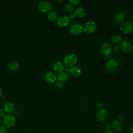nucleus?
Returning a JSON list of instances; mask_svg holds the SVG:
<instances>
[{
  "instance_id": "39448f33",
  "label": "nucleus",
  "mask_w": 133,
  "mask_h": 133,
  "mask_svg": "<svg viewBox=\"0 0 133 133\" xmlns=\"http://www.w3.org/2000/svg\"><path fill=\"white\" fill-rule=\"evenodd\" d=\"M83 30V25L79 23H75L71 25L69 29L70 33L73 35H77L81 33Z\"/></svg>"
},
{
  "instance_id": "4468645a",
  "label": "nucleus",
  "mask_w": 133,
  "mask_h": 133,
  "mask_svg": "<svg viewBox=\"0 0 133 133\" xmlns=\"http://www.w3.org/2000/svg\"><path fill=\"white\" fill-rule=\"evenodd\" d=\"M52 69L58 73L62 72L64 69V64L60 61L55 62L52 64Z\"/></svg>"
},
{
  "instance_id": "f704fd0d",
  "label": "nucleus",
  "mask_w": 133,
  "mask_h": 133,
  "mask_svg": "<svg viewBox=\"0 0 133 133\" xmlns=\"http://www.w3.org/2000/svg\"><path fill=\"white\" fill-rule=\"evenodd\" d=\"M65 72H68V73L70 72V69H69V68H68V67L65 69Z\"/></svg>"
},
{
  "instance_id": "4be33fe9",
  "label": "nucleus",
  "mask_w": 133,
  "mask_h": 133,
  "mask_svg": "<svg viewBox=\"0 0 133 133\" xmlns=\"http://www.w3.org/2000/svg\"><path fill=\"white\" fill-rule=\"evenodd\" d=\"M122 39L121 36L118 35H114L111 38V41L115 44L119 43L121 42H122Z\"/></svg>"
},
{
  "instance_id": "aec40b11",
  "label": "nucleus",
  "mask_w": 133,
  "mask_h": 133,
  "mask_svg": "<svg viewBox=\"0 0 133 133\" xmlns=\"http://www.w3.org/2000/svg\"><path fill=\"white\" fill-rule=\"evenodd\" d=\"M57 17V13L55 11L52 10H51L50 11H49L48 12L47 16L48 20L49 21H55Z\"/></svg>"
},
{
  "instance_id": "2eb2a0df",
  "label": "nucleus",
  "mask_w": 133,
  "mask_h": 133,
  "mask_svg": "<svg viewBox=\"0 0 133 133\" xmlns=\"http://www.w3.org/2000/svg\"><path fill=\"white\" fill-rule=\"evenodd\" d=\"M4 110L5 112L11 113L14 111L15 110V106L13 103L11 102H7L5 103L4 106Z\"/></svg>"
},
{
  "instance_id": "cd10ccee",
  "label": "nucleus",
  "mask_w": 133,
  "mask_h": 133,
  "mask_svg": "<svg viewBox=\"0 0 133 133\" xmlns=\"http://www.w3.org/2000/svg\"><path fill=\"white\" fill-rule=\"evenodd\" d=\"M6 115L5 111L3 109H0V118H4V117Z\"/></svg>"
},
{
  "instance_id": "dca6fc26",
  "label": "nucleus",
  "mask_w": 133,
  "mask_h": 133,
  "mask_svg": "<svg viewBox=\"0 0 133 133\" xmlns=\"http://www.w3.org/2000/svg\"><path fill=\"white\" fill-rule=\"evenodd\" d=\"M70 73L73 76L78 77L81 74L82 71L79 67L74 66L70 69Z\"/></svg>"
},
{
  "instance_id": "c9c22d12",
  "label": "nucleus",
  "mask_w": 133,
  "mask_h": 133,
  "mask_svg": "<svg viewBox=\"0 0 133 133\" xmlns=\"http://www.w3.org/2000/svg\"><path fill=\"white\" fill-rule=\"evenodd\" d=\"M2 94H3V90L1 87H0V97H1V96L2 95Z\"/></svg>"
},
{
  "instance_id": "ddd939ff",
  "label": "nucleus",
  "mask_w": 133,
  "mask_h": 133,
  "mask_svg": "<svg viewBox=\"0 0 133 133\" xmlns=\"http://www.w3.org/2000/svg\"><path fill=\"white\" fill-rule=\"evenodd\" d=\"M111 127L112 128V131L114 132H119L122 129V125L121 122L118 120H115L113 122Z\"/></svg>"
},
{
  "instance_id": "5701e85b",
  "label": "nucleus",
  "mask_w": 133,
  "mask_h": 133,
  "mask_svg": "<svg viewBox=\"0 0 133 133\" xmlns=\"http://www.w3.org/2000/svg\"><path fill=\"white\" fill-rule=\"evenodd\" d=\"M73 5L71 3H67L64 7V10L66 12H71L73 10Z\"/></svg>"
},
{
  "instance_id": "7c9ffc66",
  "label": "nucleus",
  "mask_w": 133,
  "mask_h": 133,
  "mask_svg": "<svg viewBox=\"0 0 133 133\" xmlns=\"http://www.w3.org/2000/svg\"><path fill=\"white\" fill-rule=\"evenodd\" d=\"M117 119H118V121L121 122L122 121H123L124 118V115H123V114H119L117 115Z\"/></svg>"
},
{
  "instance_id": "9b49d317",
  "label": "nucleus",
  "mask_w": 133,
  "mask_h": 133,
  "mask_svg": "<svg viewBox=\"0 0 133 133\" xmlns=\"http://www.w3.org/2000/svg\"><path fill=\"white\" fill-rule=\"evenodd\" d=\"M108 117L107 111L104 108L99 109L96 113V118L100 121L102 122L107 119Z\"/></svg>"
},
{
  "instance_id": "6e6552de",
  "label": "nucleus",
  "mask_w": 133,
  "mask_h": 133,
  "mask_svg": "<svg viewBox=\"0 0 133 133\" xmlns=\"http://www.w3.org/2000/svg\"><path fill=\"white\" fill-rule=\"evenodd\" d=\"M112 51V47L111 45L108 43H104L101 45L100 47L101 54L104 56H109Z\"/></svg>"
},
{
  "instance_id": "2f4dec72",
  "label": "nucleus",
  "mask_w": 133,
  "mask_h": 133,
  "mask_svg": "<svg viewBox=\"0 0 133 133\" xmlns=\"http://www.w3.org/2000/svg\"><path fill=\"white\" fill-rule=\"evenodd\" d=\"M128 131L129 133H133V125L130 126L128 127Z\"/></svg>"
},
{
  "instance_id": "f3484780",
  "label": "nucleus",
  "mask_w": 133,
  "mask_h": 133,
  "mask_svg": "<svg viewBox=\"0 0 133 133\" xmlns=\"http://www.w3.org/2000/svg\"><path fill=\"white\" fill-rule=\"evenodd\" d=\"M74 14L76 16V17L82 18L85 16L86 14V10L83 7H78L75 9Z\"/></svg>"
},
{
  "instance_id": "e433bc0d",
  "label": "nucleus",
  "mask_w": 133,
  "mask_h": 133,
  "mask_svg": "<svg viewBox=\"0 0 133 133\" xmlns=\"http://www.w3.org/2000/svg\"><path fill=\"white\" fill-rule=\"evenodd\" d=\"M57 1V2H60V3L63 2V1Z\"/></svg>"
},
{
  "instance_id": "f257e3e1",
  "label": "nucleus",
  "mask_w": 133,
  "mask_h": 133,
  "mask_svg": "<svg viewBox=\"0 0 133 133\" xmlns=\"http://www.w3.org/2000/svg\"><path fill=\"white\" fill-rule=\"evenodd\" d=\"M77 61V57L73 54L67 55L64 57L63 59L64 63L68 68H72L74 66Z\"/></svg>"
},
{
  "instance_id": "a211bd4d",
  "label": "nucleus",
  "mask_w": 133,
  "mask_h": 133,
  "mask_svg": "<svg viewBox=\"0 0 133 133\" xmlns=\"http://www.w3.org/2000/svg\"><path fill=\"white\" fill-rule=\"evenodd\" d=\"M19 67V64L17 61H11L8 64V68L11 71H16Z\"/></svg>"
},
{
  "instance_id": "423d86ee",
  "label": "nucleus",
  "mask_w": 133,
  "mask_h": 133,
  "mask_svg": "<svg viewBox=\"0 0 133 133\" xmlns=\"http://www.w3.org/2000/svg\"><path fill=\"white\" fill-rule=\"evenodd\" d=\"M37 7L38 9L42 12L50 11L52 10V6L51 4L47 1H43L41 2L38 4Z\"/></svg>"
},
{
  "instance_id": "4c0bfd02",
  "label": "nucleus",
  "mask_w": 133,
  "mask_h": 133,
  "mask_svg": "<svg viewBox=\"0 0 133 133\" xmlns=\"http://www.w3.org/2000/svg\"><path fill=\"white\" fill-rule=\"evenodd\" d=\"M132 26H133V20H132Z\"/></svg>"
},
{
  "instance_id": "393cba45",
  "label": "nucleus",
  "mask_w": 133,
  "mask_h": 133,
  "mask_svg": "<svg viewBox=\"0 0 133 133\" xmlns=\"http://www.w3.org/2000/svg\"><path fill=\"white\" fill-rule=\"evenodd\" d=\"M69 2L72 5H77L81 3L82 1L81 0H70L69 1Z\"/></svg>"
},
{
  "instance_id": "bb28decb",
  "label": "nucleus",
  "mask_w": 133,
  "mask_h": 133,
  "mask_svg": "<svg viewBox=\"0 0 133 133\" xmlns=\"http://www.w3.org/2000/svg\"><path fill=\"white\" fill-rule=\"evenodd\" d=\"M0 133H8L6 128L3 126H0Z\"/></svg>"
},
{
  "instance_id": "b1692460",
  "label": "nucleus",
  "mask_w": 133,
  "mask_h": 133,
  "mask_svg": "<svg viewBox=\"0 0 133 133\" xmlns=\"http://www.w3.org/2000/svg\"><path fill=\"white\" fill-rule=\"evenodd\" d=\"M55 86H56V87L57 89H63V88H64V87H65V84H64L63 82L58 81L56 83V84H55Z\"/></svg>"
},
{
  "instance_id": "7ed1b4c3",
  "label": "nucleus",
  "mask_w": 133,
  "mask_h": 133,
  "mask_svg": "<svg viewBox=\"0 0 133 133\" xmlns=\"http://www.w3.org/2000/svg\"><path fill=\"white\" fill-rule=\"evenodd\" d=\"M97 27V23L94 21H87L83 26V30L87 34H91L95 31Z\"/></svg>"
},
{
  "instance_id": "6ab92c4d",
  "label": "nucleus",
  "mask_w": 133,
  "mask_h": 133,
  "mask_svg": "<svg viewBox=\"0 0 133 133\" xmlns=\"http://www.w3.org/2000/svg\"><path fill=\"white\" fill-rule=\"evenodd\" d=\"M57 78L58 80V81L63 83V82H66L68 80V75L66 72H62L61 73H59L58 74Z\"/></svg>"
},
{
  "instance_id": "20e7f679",
  "label": "nucleus",
  "mask_w": 133,
  "mask_h": 133,
  "mask_svg": "<svg viewBox=\"0 0 133 133\" xmlns=\"http://www.w3.org/2000/svg\"><path fill=\"white\" fill-rule=\"evenodd\" d=\"M121 50L126 53H129L133 50V45L126 38L122 41L120 45Z\"/></svg>"
},
{
  "instance_id": "f8f14e48",
  "label": "nucleus",
  "mask_w": 133,
  "mask_h": 133,
  "mask_svg": "<svg viewBox=\"0 0 133 133\" xmlns=\"http://www.w3.org/2000/svg\"><path fill=\"white\" fill-rule=\"evenodd\" d=\"M117 66V62L114 59H110L109 60L105 65L106 69L110 72L114 71Z\"/></svg>"
},
{
  "instance_id": "a878e982",
  "label": "nucleus",
  "mask_w": 133,
  "mask_h": 133,
  "mask_svg": "<svg viewBox=\"0 0 133 133\" xmlns=\"http://www.w3.org/2000/svg\"><path fill=\"white\" fill-rule=\"evenodd\" d=\"M112 50H113V51L116 52H119L121 51V49L120 46H118V45H115L112 48Z\"/></svg>"
},
{
  "instance_id": "c756f323",
  "label": "nucleus",
  "mask_w": 133,
  "mask_h": 133,
  "mask_svg": "<svg viewBox=\"0 0 133 133\" xmlns=\"http://www.w3.org/2000/svg\"><path fill=\"white\" fill-rule=\"evenodd\" d=\"M68 17H69V18L70 19H74L76 18V16H75L74 12V13L72 12V13H70V14H69Z\"/></svg>"
},
{
  "instance_id": "473e14b6",
  "label": "nucleus",
  "mask_w": 133,
  "mask_h": 133,
  "mask_svg": "<svg viewBox=\"0 0 133 133\" xmlns=\"http://www.w3.org/2000/svg\"><path fill=\"white\" fill-rule=\"evenodd\" d=\"M105 128L108 130L110 129V128H111V125L109 124H107L105 125Z\"/></svg>"
},
{
  "instance_id": "412c9836",
  "label": "nucleus",
  "mask_w": 133,
  "mask_h": 133,
  "mask_svg": "<svg viewBox=\"0 0 133 133\" xmlns=\"http://www.w3.org/2000/svg\"><path fill=\"white\" fill-rule=\"evenodd\" d=\"M125 18V15H124V14L123 13H119L117 14L114 18V20L115 21V22H116L117 23H122L123 22V21H124Z\"/></svg>"
},
{
  "instance_id": "9d476101",
  "label": "nucleus",
  "mask_w": 133,
  "mask_h": 133,
  "mask_svg": "<svg viewBox=\"0 0 133 133\" xmlns=\"http://www.w3.org/2000/svg\"><path fill=\"white\" fill-rule=\"evenodd\" d=\"M44 81L50 84L54 83L57 79V76L56 74L51 71H49L46 72L44 75Z\"/></svg>"
},
{
  "instance_id": "c85d7f7f",
  "label": "nucleus",
  "mask_w": 133,
  "mask_h": 133,
  "mask_svg": "<svg viewBox=\"0 0 133 133\" xmlns=\"http://www.w3.org/2000/svg\"><path fill=\"white\" fill-rule=\"evenodd\" d=\"M103 104H102V103L100 101H98L96 102V107L97 108H99V109H100L101 108V107H102Z\"/></svg>"
},
{
  "instance_id": "1a4fd4ad",
  "label": "nucleus",
  "mask_w": 133,
  "mask_h": 133,
  "mask_svg": "<svg viewBox=\"0 0 133 133\" xmlns=\"http://www.w3.org/2000/svg\"><path fill=\"white\" fill-rule=\"evenodd\" d=\"M119 29L123 33L128 34L131 33L133 30L132 24L129 22H126L122 23L119 26Z\"/></svg>"
},
{
  "instance_id": "72a5a7b5",
  "label": "nucleus",
  "mask_w": 133,
  "mask_h": 133,
  "mask_svg": "<svg viewBox=\"0 0 133 133\" xmlns=\"http://www.w3.org/2000/svg\"><path fill=\"white\" fill-rule=\"evenodd\" d=\"M104 133H114V132L112 130H111L110 129H108V130H106Z\"/></svg>"
},
{
  "instance_id": "0eeeda50",
  "label": "nucleus",
  "mask_w": 133,
  "mask_h": 133,
  "mask_svg": "<svg viewBox=\"0 0 133 133\" xmlns=\"http://www.w3.org/2000/svg\"><path fill=\"white\" fill-rule=\"evenodd\" d=\"M70 23V19L67 16H61L57 20V24L60 27H65Z\"/></svg>"
},
{
  "instance_id": "f03ea898",
  "label": "nucleus",
  "mask_w": 133,
  "mask_h": 133,
  "mask_svg": "<svg viewBox=\"0 0 133 133\" xmlns=\"http://www.w3.org/2000/svg\"><path fill=\"white\" fill-rule=\"evenodd\" d=\"M16 123V118L14 115L11 114H7L6 115L3 120V123L4 126L10 128L14 126Z\"/></svg>"
}]
</instances>
